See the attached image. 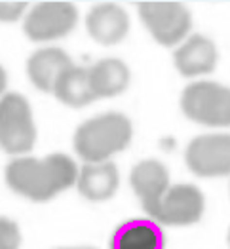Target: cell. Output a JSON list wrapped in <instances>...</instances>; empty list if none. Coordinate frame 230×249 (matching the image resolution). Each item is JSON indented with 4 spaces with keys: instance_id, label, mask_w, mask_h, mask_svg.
I'll return each mask as SVG.
<instances>
[{
    "instance_id": "ba28073f",
    "label": "cell",
    "mask_w": 230,
    "mask_h": 249,
    "mask_svg": "<svg viewBox=\"0 0 230 249\" xmlns=\"http://www.w3.org/2000/svg\"><path fill=\"white\" fill-rule=\"evenodd\" d=\"M188 169L198 177H227L230 175V133L198 135L185 150Z\"/></svg>"
},
{
    "instance_id": "4fadbf2b",
    "label": "cell",
    "mask_w": 230,
    "mask_h": 249,
    "mask_svg": "<svg viewBox=\"0 0 230 249\" xmlns=\"http://www.w3.org/2000/svg\"><path fill=\"white\" fill-rule=\"evenodd\" d=\"M129 185L141 200L146 215L154 209L167 188L171 187L167 167L158 160H143L135 164L129 173Z\"/></svg>"
},
{
    "instance_id": "ac0fdd59",
    "label": "cell",
    "mask_w": 230,
    "mask_h": 249,
    "mask_svg": "<svg viewBox=\"0 0 230 249\" xmlns=\"http://www.w3.org/2000/svg\"><path fill=\"white\" fill-rule=\"evenodd\" d=\"M29 4L27 2H0V23H16L25 18Z\"/></svg>"
},
{
    "instance_id": "8992f818",
    "label": "cell",
    "mask_w": 230,
    "mask_h": 249,
    "mask_svg": "<svg viewBox=\"0 0 230 249\" xmlns=\"http://www.w3.org/2000/svg\"><path fill=\"white\" fill-rule=\"evenodd\" d=\"M78 23V10L72 2H40L23 18V33L33 42H50L69 36Z\"/></svg>"
},
{
    "instance_id": "3957f363",
    "label": "cell",
    "mask_w": 230,
    "mask_h": 249,
    "mask_svg": "<svg viewBox=\"0 0 230 249\" xmlns=\"http://www.w3.org/2000/svg\"><path fill=\"white\" fill-rule=\"evenodd\" d=\"M181 110L194 124L206 127H229L230 88L211 80L188 84L181 93Z\"/></svg>"
},
{
    "instance_id": "7c38bea8",
    "label": "cell",
    "mask_w": 230,
    "mask_h": 249,
    "mask_svg": "<svg viewBox=\"0 0 230 249\" xmlns=\"http://www.w3.org/2000/svg\"><path fill=\"white\" fill-rule=\"evenodd\" d=\"M110 249H166L162 225L148 217H135L120 223L110 236Z\"/></svg>"
},
{
    "instance_id": "277c9868",
    "label": "cell",
    "mask_w": 230,
    "mask_h": 249,
    "mask_svg": "<svg viewBox=\"0 0 230 249\" xmlns=\"http://www.w3.org/2000/svg\"><path fill=\"white\" fill-rule=\"evenodd\" d=\"M36 143V125L29 101L21 93L0 97V148L8 154H27Z\"/></svg>"
},
{
    "instance_id": "44dd1931",
    "label": "cell",
    "mask_w": 230,
    "mask_h": 249,
    "mask_svg": "<svg viewBox=\"0 0 230 249\" xmlns=\"http://www.w3.org/2000/svg\"><path fill=\"white\" fill-rule=\"evenodd\" d=\"M227 244H229V248H230V229H229V234H227Z\"/></svg>"
},
{
    "instance_id": "9a60e30c",
    "label": "cell",
    "mask_w": 230,
    "mask_h": 249,
    "mask_svg": "<svg viewBox=\"0 0 230 249\" xmlns=\"http://www.w3.org/2000/svg\"><path fill=\"white\" fill-rule=\"evenodd\" d=\"M95 99H110L124 93L129 86V67L118 57H103L88 69Z\"/></svg>"
},
{
    "instance_id": "8fae6325",
    "label": "cell",
    "mask_w": 230,
    "mask_h": 249,
    "mask_svg": "<svg viewBox=\"0 0 230 249\" xmlns=\"http://www.w3.org/2000/svg\"><path fill=\"white\" fill-rule=\"evenodd\" d=\"M173 61L183 76L194 78V76L209 74L217 69L219 52L213 40H209L208 36L192 35L175 50Z\"/></svg>"
},
{
    "instance_id": "30bf717a",
    "label": "cell",
    "mask_w": 230,
    "mask_h": 249,
    "mask_svg": "<svg viewBox=\"0 0 230 249\" xmlns=\"http://www.w3.org/2000/svg\"><path fill=\"white\" fill-rule=\"evenodd\" d=\"M74 67L71 55L61 48H40L27 59V76L31 84L44 93H53L63 74Z\"/></svg>"
},
{
    "instance_id": "ffe728a7",
    "label": "cell",
    "mask_w": 230,
    "mask_h": 249,
    "mask_svg": "<svg viewBox=\"0 0 230 249\" xmlns=\"http://www.w3.org/2000/svg\"><path fill=\"white\" fill-rule=\"evenodd\" d=\"M61 249H93V248H61Z\"/></svg>"
},
{
    "instance_id": "6da1fadb",
    "label": "cell",
    "mask_w": 230,
    "mask_h": 249,
    "mask_svg": "<svg viewBox=\"0 0 230 249\" xmlns=\"http://www.w3.org/2000/svg\"><path fill=\"white\" fill-rule=\"evenodd\" d=\"M78 171L76 162L63 152L46 158L18 156L6 166V183L16 194L42 204L74 187Z\"/></svg>"
},
{
    "instance_id": "9c48e42d",
    "label": "cell",
    "mask_w": 230,
    "mask_h": 249,
    "mask_svg": "<svg viewBox=\"0 0 230 249\" xmlns=\"http://www.w3.org/2000/svg\"><path fill=\"white\" fill-rule=\"evenodd\" d=\"M86 31L95 42L103 46H114L127 36L129 16L122 6L114 2L95 4L86 16Z\"/></svg>"
},
{
    "instance_id": "5bb4252c",
    "label": "cell",
    "mask_w": 230,
    "mask_h": 249,
    "mask_svg": "<svg viewBox=\"0 0 230 249\" xmlns=\"http://www.w3.org/2000/svg\"><path fill=\"white\" fill-rule=\"evenodd\" d=\"M120 185V173L114 162L101 164H84L78 171L76 188L89 202L110 200Z\"/></svg>"
},
{
    "instance_id": "e0dca14e",
    "label": "cell",
    "mask_w": 230,
    "mask_h": 249,
    "mask_svg": "<svg viewBox=\"0 0 230 249\" xmlns=\"http://www.w3.org/2000/svg\"><path fill=\"white\" fill-rule=\"evenodd\" d=\"M21 230L18 223L8 217H0V249H19Z\"/></svg>"
},
{
    "instance_id": "52a82bcc",
    "label": "cell",
    "mask_w": 230,
    "mask_h": 249,
    "mask_svg": "<svg viewBox=\"0 0 230 249\" xmlns=\"http://www.w3.org/2000/svg\"><path fill=\"white\" fill-rule=\"evenodd\" d=\"M206 209V198L196 185L179 183L171 185L160 202L148 213V219L156 221L158 225L169 227H185L194 225L202 219Z\"/></svg>"
},
{
    "instance_id": "5b68a950",
    "label": "cell",
    "mask_w": 230,
    "mask_h": 249,
    "mask_svg": "<svg viewBox=\"0 0 230 249\" xmlns=\"http://www.w3.org/2000/svg\"><path fill=\"white\" fill-rule=\"evenodd\" d=\"M139 18L145 23L150 36L166 48L183 44L192 29V14L181 2H141Z\"/></svg>"
},
{
    "instance_id": "2e32d148",
    "label": "cell",
    "mask_w": 230,
    "mask_h": 249,
    "mask_svg": "<svg viewBox=\"0 0 230 249\" xmlns=\"http://www.w3.org/2000/svg\"><path fill=\"white\" fill-rule=\"evenodd\" d=\"M53 95L67 107L80 108L86 105L93 103L95 95L89 86V74L84 67H71L53 88Z\"/></svg>"
},
{
    "instance_id": "d6986e66",
    "label": "cell",
    "mask_w": 230,
    "mask_h": 249,
    "mask_svg": "<svg viewBox=\"0 0 230 249\" xmlns=\"http://www.w3.org/2000/svg\"><path fill=\"white\" fill-rule=\"evenodd\" d=\"M6 84H8V74L4 71V67L0 65V97L4 95V89H6Z\"/></svg>"
},
{
    "instance_id": "7a4b0ae2",
    "label": "cell",
    "mask_w": 230,
    "mask_h": 249,
    "mask_svg": "<svg viewBox=\"0 0 230 249\" xmlns=\"http://www.w3.org/2000/svg\"><path fill=\"white\" fill-rule=\"evenodd\" d=\"M133 137L129 118L122 112H105L80 124L74 131V152L86 164L110 162V158L125 150Z\"/></svg>"
}]
</instances>
